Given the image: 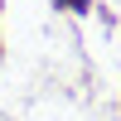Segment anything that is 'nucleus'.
Instances as JSON below:
<instances>
[{
    "mask_svg": "<svg viewBox=\"0 0 121 121\" xmlns=\"http://www.w3.org/2000/svg\"><path fill=\"white\" fill-rule=\"evenodd\" d=\"M58 5H68V10H78V15H82V10H92V0H58Z\"/></svg>",
    "mask_w": 121,
    "mask_h": 121,
    "instance_id": "obj_1",
    "label": "nucleus"
}]
</instances>
